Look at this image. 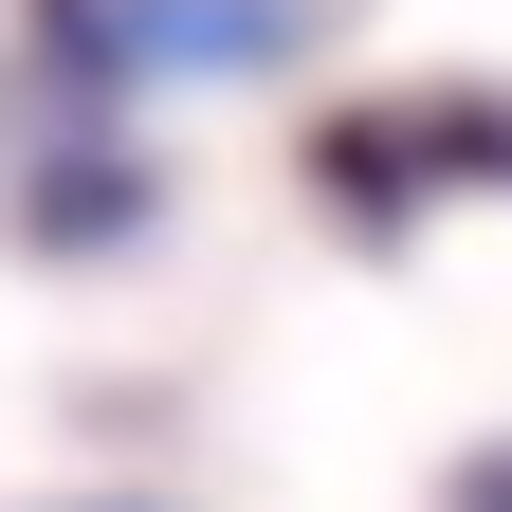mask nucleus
<instances>
[{
	"mask_svg": "<svg viewBox=\"0 0 512 512\" xmlns=\"http://www.w3.org/2000/svg\"><path fill=\"white\" fill-rule=\"evenodd\" d=\"M421 183H512V92H403V110H330L311 128V202L403 220Z\"/></svg>",
	"mask_w": 512,
	"mask_h": 512,
	"instance_id": "1",
	"label": "nucleus"
},
{
	"mask_svg": "<svg viewBox=\"0 0 512 512\" xmlns=\"http://www.w3.org/2000/svg\"><path fill=\"white\" fill-rule=\"evenodd\" d=\"M110 37L128 55H183V74H238V55L293 37V0H110Z\"/></svg>",
	"mask_w": 512,
	"mask_h": 512,
	"instance_id": "2",
	"label": "nucleus"
},
{
	"mask_svg": "<svg viewBox=\"0 0 512 512\" xmlns=\"http://www.w3.org/2000/svg\"><path fill=\"white\" fill-rule=\"evenodd\" d=\"M147 202H165V183L128 165V147H92V165H55V183H37V256H92V238H147Z\"/></svg>",
	"mask_w": 512,
	"mask_h": 512,
	"instance_id": "3",
	"label": "nucleus"
}]
</instances>
